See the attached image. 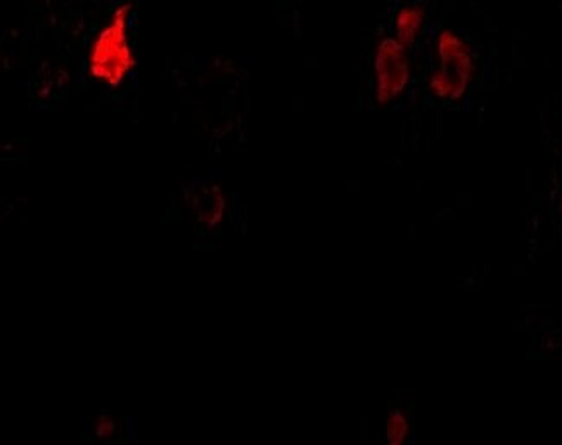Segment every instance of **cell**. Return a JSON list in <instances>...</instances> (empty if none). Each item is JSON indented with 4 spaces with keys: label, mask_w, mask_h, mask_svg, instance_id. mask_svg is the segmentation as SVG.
Wrapping results in <instances>:
<instances>
[{
    "label": "cell",
    "mask_w": 562,
    "mask_h": 445,
    "mask_svg": "<svg viewBox=\"0 0 562 445\" xmlns=\"http://www.w3.org/2000/svg\"><path fill=\"white\" fill-rule=\"evenodd\" d=\"M132 4H122L114 9L108 25L95 35L89 51V74L99 82L111 87L122 86L134 70L135 53L128 38Z\"/></svg>",
    "instance_id": "6da1fadb"
},
{
    "label": "cell",
    "mask_w": 562,
    "mask_h": 445,
    "mask_svg": "<svg viewBox=\"0 0 562 445\" xmlns=\"http://www.w3.org/2000/svg\"><path fill=\"white\" fill-rule=\"evenodd\" d=\"M438 68L429 77V90L441 101H459L473 82L476 66L468 42L452 32L443 30L436 41Z\"/></svg>",
    "instance_id": "7a4b0ae2"
},
{
    "label": "cell",
    "mask_w": 562,
    "mask_h": 445,
    "mask_svg": "<svg viewBox=\"0 0 562 445\" xmlns=\"http://www.w3.org/2000/svg\"><path fill=\"white\" fill-rule=\"evenodd\" d=\"M411 82L407 45L396 37H384L374 53V96L380 104H390L404 94Z\"/></svg>",
    "instance_id": "3957f363"
},
{
    "label": "cell",
    "mask_w": 562,
    "mask_h": 445,
    "mask_svg": "<svg viewBox=\"0 0 562 445\" xmlns=\"http://www.w3.org/2000/svg\"><path fill=\"white\" fill-rule=\"evenodd\" d=\"M198 204H194V212L200 216V221L206 225H215L222 221L225 210L224 192L216 186L204 188L201 194L196 197Z\"/></svg>",
    "instance_id": "277c9868"
},
{
    "label": "cell",
    "mask_w": 562,
    "mask_h": 445,
    "mask_svg": "<svg viewBox=\"0 0 562 445\" xmlns=\"http://www.w3.org/2000/svg\"><path fill=\"white\" fill-rule=\"evenodd\" d=\"M424 13L423 9L416 5H405L400 9L395 20V37L404 45H411L419 35L420 26H423Z\"/></svg>",
    "instance_id": "5b68a950"
},
{
    "label": "cell",
    "mask_w": 562,
    "mask_h": 445,
    "mask_svg": "<svg viewBox=\"0 0 562 445\" xmlns=\"http://www.w3.org/2000/svg\"><path fill=\"white\" fill-rule=\"evenodd\" d=\"M411 420L400 409L390 413L386 420V441L392 445H402L411 435Z\"/></svg>",
    "instance_id": "8992f818"
},
{
    "label": "cell",
    "mask_w": 562,
    "mask_h": 445,
    "mask_svg": "<svg viewBox=\"0 0 562 445\" xmlns=\"http://www.w3.org/2000/svg\"><path fill=\"white\" fill-rule=\"evenodd\" d=\"M116 433V421L110 416H101L95 421V435L101 438L113 437Z\"/></svg>",
    "instance_id": "52a82bcc"
},
{
    "label": "cell",
    "mask_w": 562,
    "mask_h": 445,
    "mask_svg": "<svg viewBox=\"0 0 562 445\" xmlns=\"http://www.w3.org/2000/svg\"><path fill=\"white\" fill-rule=\"evenodd\" d=\"M561 213H562V197H561Z\"/></svg>",
    "instance_id": "ba28073f"
}]
</instances>
